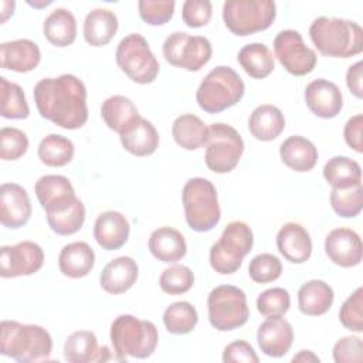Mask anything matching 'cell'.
<instances>
[{
  "label": "cell",
  "mask_w": 363,
  "mask_h": 363,
  "mask_svg": "<svg viewBox=\"0 0 363 363\" xmlns=\"http://www.w3.org/2000/svg\"><path fill=\"white\" fill-rule=\"evenodd\" d=\"M208 322L218 332H228L241 328L250 318L247 296L242 289L234 285H218L207 298Z\"/></svg>",
  "instance_id": "obj_11"
},
{
  "label": "cell",
  "mask_w": 363,
  "mask_h": 363,
  "mask_svg": "<svg viewBox=\"0 0 363 363\" xmlns=\"http://www.w3.org/2000/svg\"><path fill=\"white\" fill-rule=\"evenodd\" d=\"M194 284L193 271L182 264H172L166 269H163L159 285L160 289L169 295H182L191 289Z\"/></svg>",
  "instance_id": "obj_41"
},
{
  "label": "cell",
  "mask_w": 363,
  "mask_h": 363,
  "mask_svg": "<svg viewBox=\"0 0 363 363\" xmlns=\"http://www.w3.org/2000/svg\"><path fill=\"white\" fill-rule=\"evenodd\" d=\"M64 359L68 363H101L112 359L108 346H98V339L91 330H77L64 343Z\"/></svg>",
  "instance_id": "obj_20"
},
{
  "label": "cell",
  "mask_w": 363,
  "mask_h": 363,
  "mask_svg": "<svg viewBox=\"0 0 363 363\" xmlns=\"http://www.w3.org/2000/svg\"><path fill=\"white\" fill-rule=\"evenodd\" d=\"M115 58L122 72L136 84H150L159 75V61L152 52L147 40L139 33L128 34L119 41Z\"/></svg>",
  "instance_id": "obj_10"
},
{
  "label": "cell",
  "mask_w": 363,
  "mask_h": 363,
  "mask_svg": "<svg viewBox=\"0 0 363 363\" xmlns=\"http://www.w3.org/2000/svg\"><path fill=\"white\" fill-rule=\"evenodd\" d=\"M184 217L187 225L197 233L213 230L221 218L217 190L204 177H191L182 191Z\"/></svg>",
  "instance_id": "obj_7"
},
{
  "label": "cell",
  "mask_w": 363,
  "mask_h": 363,
  "mask_svg": "<svg viewBox=\"0 0 363 363\" xmlns=\"http://www.w3.org/2000/svg\"><path fill=\"white\" fill-rule=\"evenodd\" d=\"M250 133L261 142L277 139L285 129V118L282 111L271 104L257 106L248 118Z\"/></svg>",
  "instance_id": "obj_29"
},
{
  "label": "cell",
  "mask_w": 363,
  "mask_h": 363,
  "mask_svg": "<svg viewBox=\"0 0 363 363\" xmlns=\"http://www.w3.org/2000/svg\"><path fill=\"white\" fill-rule=\"evenodd\" d=\"M213 4L208 0H186L182 9V18L190 28H200L210 23Z\"/></svg>",
  "instance_id": "obj_47"
},
{
  "label": "cell",
  "mask_w": 363,
  "mask_h": 363,
  "mask_svg": "<svg viewBox=\"0 0 363 363\" xmlns=\"http://www.w3.org/2000/svg\"><path fill=\"white\" fill-rule=\"evenodd\" d=\"M320 359L312 352V350H299L298 354L292 357V362H302V363H309V362H319Z\"/></svg>",
  "instance_id": "obj_52"
},
{
  "label": "cell",
  "mask_w": 363,
  "mask_h": 363,
  "mask_svg": "<svg viewBox=\"0 0 363 363\" xmlns=\"http://www.w3.org/2000/svg\"><path fill=\"white\" fill-rule=\"evenodd\" d=\"M14 6H16L14 1H1V7H3V11H1V23H4L10 16H13V13H14Z\"/></svg>",
  "instance_id": "obj_53"
},
{
  "label": "cell",
  "mask_w": 363,
  "mask_h": 363,
  "mask_svg": "<svg viewBox=\"0 0 363 363\" xmlns=\"http://www.w3.org/2000/svg\"><path fill=\"white\" fill-rule=\"evenodd\" d=\"M274 52L281 65L295 77L311 74L316 65V52L309 48L296 30H282L274 38Z\"/></svg>",
  "instance_id": "obj_14"
},
{
  "label": "cell",
  "mask_w": 363,
  "mask_h": 363,
  "mask_svg": "<svg viewBox=\"0 0 363 363\" xmlns=\"http://www.w3.org/2000/svg\"><path fill=\"white\" fill-rule=\"evenodd\" d=\"M213 47L203 35H190L184 31H174L163 43L164 60L186 71H200L211 58Z\"/></svg>",
  "instance_id": "obj_13"
},
{
  "label": "cell",
  "mask_w": 363,
  "mask_h": 363,
  "mask_svg": "<svg viewBox=\"0 0 363 363\" xmlns=\"http://www.w3.org/2000/svg\"><path fill=\"white\" fill-rule=\"evenodd\" d=\"M279 156L284 164L295 172H309L318 163V149L306 138L294 135L286 138L279 146Z\"/></svg>",
  "instance_id": "obj_28"
},
{
  "label": "cell",
  "mask_w": 363,
  "mask_h": 363,
  "mask_svg": "<svg viewBox=\"0 0 363 363\" xmlns=\"http://www.w3.org/2000/svg\"><path fill=\"white\" fill-rule=\"evenodd\" d=\"M362 128H363V115L357 113L347 119L345 129H343V138H345L346 145L357 153L363 152Z\"/></svg>",
  "instance_id": "obj_50"
},
{
  "label": "cell",
  "mask_w": 363,
  "mask_h": 363,
  "mask_svg": "<svg viewBox=\"0 0 363 363\" xmlns=\"http://www.w3.org/2000/svg\"><path fill=\"white\" fill-rule=\"evenodd\" d=\"M40 61L41 51L33 40L18 38L0 45V64L4 69L24 74L37 68Z\"/></svg>",
  "instance_id": "obj_23"
},
{
  "label": "cell",
  "mask_w": 363,
  "mask_h": 363,
  "mask_svg": "<svg viewBox=\"0 0 363 363\" xmlns=\"http://www.w3.org/2000/svg\"><path fill=\"white\" fill-rule=\"evenodd\" d=\"M282 274V262L269 252L255 255L248 265V275L255 284H269L277 281Z\"/></svg>",
  "instance_id": "obj_42"
},
{
  "label": "cell",
  "mask_w": 363,
  "mask_h": 363,
  "mask_svg": "<svg viewBox=\"0 0 363 363\" xmlns=\"http://www.w3.org/2000/svg\"><path fill=\"white\" fill-rule=\"evenodd\" d=\"M277 17V4L271 0H227L223 4L225 27L245 37L271 27Z\"/></svg>",
  "instance_id": "obj_9"
},
{
  "label": "cell",
  "mask_w": 363,
  "mask_h": 363,
  "mask_svg": "<svg viewBox=\"0 0 363 363\" xmlns=\"http://www.w3.org/2000/svg\"><path fill=\"white\" fill-rule=\"evenodd\" d=\"M333 299L332 286L322 279L306 281L298 291V308L308 316L325 315L332 308Z\"/></svg>",
  "instance_id": "obj_30"
},
{
  "label": "cell",
  "mask_w": 363,
  "mask_h": 363,
  "mask_svg": "<svg viewBox=\"0 0 363 363\" xmlns=\"http://www.w3.org/2000/svg\"><path fill=\"white\" fill-rule=\"evenodd\" d=\"M52 352V337L38 325L3 320L0 323V353L20 363L45 362Z\"/></svg>",
  "instance_id": "obj_3"
},
{
  "label": "cell",
  "mask_w": 363,
  "mask_h": 363,
  "mask_svg": "<svg viewBox=\"0 0 363 363\" xmlns=\"http://www.w3.org/2000/svg\"><path fill=\"white\" fill-rule=\"evenodd\" d=\"M31 217V201L27 190L17 183H3L0 187V221L6 228H20Z\"/></svg>",
  "instance_id": "obj_18"
},
{
  "label": "cell",
  "mask_w": 363,
  "mask_h": 363,
  "mask_svg": "<svg viewBox=\"0 0 363 363\" xmlns=\"http://www.w3.org/2000/svg\"><path fill=\"white\" fill-rule=\"evenodd\" d=\"M224 363H258L259 359L254 347L245 340H234L223 350Z\"/></svg>",
  "instance_id": "obj_49"
},
{
  "label": "cell",
  "mask_w": 363,
  "mask_h": 363,
  "mask_svg": "<svg viewBox=\"0 0 363 363\" xmlns=\"http://www.w3.org/2000/svg\"><path fill=\"white\" fill-rule=\"evenodd\" d=\"M28 4H30V6H34V7H45V6L51 4V1H43V3H38V4H35V3H31V1H28Z\"/></svg>",
  "instance_id": "obj_54"
},
{
  "label": "cell",
  "mask_w": 363,
  "mask_h": 363,
  "mask_svg": "<svg viewBox=\"0 0 363 363\" xmlns=\"http://www.w3.org/2000/svg\"><path fill=\"white\" fill-rule=\"evenodd\" d=\"M157 340V328L150 320L133 315H119L111 325V343L118 360L150 357L156 350Z\"/></svg>",
  "instance_id": "obj_5"
},
{
  "label": "cell",
  "mask_w": 363,
  "mask_h": 363,
  "mask_svg": "<svg viewBox=\"0 0 363 363\" xmlns=\"http://www.w3.org/2000/svg\"><path fill=\"white\" fill-rule=\"evenodd\" d=\"M325 252L333 264L342 268L356 267L363 257L360 235L352 228H335L325 238Z\"/></svg>",
  "instance_id": "obj_16"
},
{
  "label": "cell",
  "mask_w": 363,
  "mask_h": 363,
  "mask_svg": "<svg viewBox=\"0 0 363 363\" xmlns=\"http://www.w3.org/2000/svg\"><path fill=\"white\" fill-rule=\"evenodd\" d=\"M330 206L333 211L343 218H353L360 214L363 207L362 183L347 189L330 190Z\"/></svg>",
  "instance_id": "obj_40"
},
{
  "label": "cell",
  "mask_w": 363,
  "mask_h": 363,
  "mask_svg": "<svg viewBox=\"0 0 363 363\" xmlns=\"http://www.w3.org/2000/svg\"><path fill=\"white\" fill-rule=\"evenodd\" d=\"M150 254L166 264H174L180 261L187 252V244L183 234L173 227L156 228L147 241Z\"/></svg>",
  "instance_id": "obj_26"
},
{
  "label": "cell",
  "mask_w": 363,
  "mask_h": 363,
  "mask_svg": "<svg viewBox=\"0 0 363 363\" xmlns=\"http://www.w3.org/2000/svg\"><path fill=\"white\" fill-rule=\"evenodd\" d=\"M245 85L235 69L227 65L213 68L200 82L196 101L207 113H218L241 101Z\"/></svg>",
  "instance_id": "obj_6"
},
{
  "label": "cell",
  "mask_w": 363,
  "mask_h": 363,
  "mask_svg": "<svg viewBox=\"0 0 363 363\" xmlns=\"http://www.w3.org/2000/svg\"><path fill=\"white\" fill-rule=\"evenodd\" d=\"M303 96L309 111L322 119L337 116L343 108V95L339 86L325 78H318L309 82Z\"/></svg>",
  "instance_id": "obj_17"
},
{
  "label": "cell",
  "mask_w": 363,
  "mask_h": 363,
  "mask_svg": "<svg viewBox=\"0 0 363 363\" xmlns=\"http://www.w3.org/2000/svg\"><path fill=\"white\" fill-rule=\"evenodd\" d=\"M291 306V296L285 288H269L257 298V309L262 316H284Z\"/></svg>",
  "instance_id": "obj_43"
},
{
  "label": "cell",
  "mask_w": 363,
  "mask_h": 363,
  "mask_svg": "<svg viewBox=\"0 0 363 363\" xmlns=\"http://www.w3.org/2000/svg\"><path fill=\"white\" fill-rule=\"evenodd\" d=\"M172 135L180 147L186 150H196L207 143L208 126L199 116L184 113L174 119L172 125Z\"/></svg>",
  "instance_id": "obj_33"
},
{
  "label": "cell",
  "mask_w": 363,
  "mask_h": 363,
  "mask_svg": "<svg viewBox=\"0 0 363 363\" xmlns=\"http://www.w3.org/2000/svg\"><path fill=\"white\" fill-rule=\"evenodd\" d=\"M101 116L109 129L121 135L140 115L132 99L123 95H112L102 102Z\"/></svg>",
  "instance_id": "obj_35"
},
{
  "label": "cell",
  "mask_w": 363,
  "mask_h": 363,
  "mask_svg": "<svg viewBox=\"0 0 363 363\" xmlns=\"http://www.w3.org/2000/svg\"><path fill=\"white\" fill-rule=\"evenodd\" d=\"M139 267L132 257L123 255L109 261L101 275L99 284L104 291L112 295H119L129 291L138 281Z\"/></svg>",
  "instance_id": "obj_24"
},
{
  "label": "cell",
  "mask_w": 363,
  "mask_h": 363,
  "mask_svg": "<svg viewBox=\"0 0 363 363\" xmlns=\"http://www.w3.org/2000/svg\"><path fill=\"white\" fill-rule=\"evenodd\" d=\"M28 138L18 128L4 126L0 130V157L3 160H17L26 155Z\"/></svg>",
  "instance_id": "obj_44"
},
{
  "label": "cell",
  "mask_w": 363,
  "mask_h": 363,
  "mask_svg": "<svg viewBox=\"0 0 363 363\" xmlns=\"http://www.w3.org/2000/svg\"><path fill=\"white\" fill-rule=\"evenodd\" d=\"M362 79H363V62L357 61L353 65H350L346 72V85L349 91L359 99H362L363 96Z\"/></svg>",
  "instance_id": "obj_51"
},
{
  "label": "cell",
  "mask_w": 363,
  "mask_h": 363,
  "mask_svg": "<svg viewBox=\"0 0 363 363\" xmlns=\"http://www.w3.org/2000/svg\"><path fill=\"white\" fill-rule=\"evenodd\" d=\"M176 3L173 0H140L138 3L140 18L149 26H163L166 24L174 13Z\"/></svg>",
  "instance_id": "obj_46"
},
{
  "label": "cell",
  "mask_w": 363,
  "mask_h": 363,
  "mask_svg": "<svg viewBox=\"0 0 363 363\" xmlns=\"http://www.w3.org/2000/svg\"><path fill=\"white\" fill-rule=\"evenodd\" d=\"M340 323L356 333L363 332V288L359 286L342 303L339 311Z\"/></svg>",
  "instance_id": "obj_45"
},
{
  "label": "cell",
  "mask_w": 363,
  "mask_h": 363,
  "mask_svg": "<svg viewBox=\"0 0 363 363\" xmlns=\"http://www.w3.org/2000/svg\"><path fill=\"white\" fill-rule=\"evenodd\" d=\"M237 60L245 74L255 79L267 78L275 69V57L272 51L262 43H251L244 45L238 51Z\"/></svg>",
  "instance_id": "obj_34"
},
{
  "label": "cell",
  "mask_w": 363,
  "mask_h": 363,
  "mask_svg": "<svg viewBox=\"0 0 363 363\" xmlns=\"http://www.w3.org/2000/svg\"><path fill=\"white\" fill-rule=\"evenodd\" d=\"M129 221L122 213L115 210L101 213L94 224V238L105 251L122 248L129 238Z\"/></svg>",
  "instance_id": "obj_21"
},
{
  "label": "cell",
  "mask_w": 363,
  "mask_h": 363,
  "mask_svg": "<svg viewBox=\"0 0 363 363\" xmlns=\"http://www.w3.org/2000/svg\"><path fill=\"white\" fill-rule=\"evenodd\" d=\"M206 145V166L218 174L234 170L244 153V140L238 130L223 122L208 126Z\"/></svg>",
  "instance_id": "obj_12"
},
{
  "label": "cell",
  "mask_w": 363,
  "mask_h": 363,
  "mask_svg": "<svg viewBox=\"0 0 363 363\" xmlns=\"http://www.w3.org/2000/svg\"><path fill=\"white\" fill-rule=\"evenodd\" d=\"M323 177L332 189L353 187L362 183V167L347 156H333L323 166Z\"/></svg>",
  "instance_id": "obj_36"
},
{
  "label": "cell",
  "mask_w": 363,
  "mask_h": 363,
  "mask_svg": "<svg viewBox=\"0 0 363 363\" xmlns=\"http://www.w3.org/2000/svg\"><path fill=\"white\" fill-rule=\"evenodd\" d=\"M74 153L75 147L71 139L57 133H50L43 138L37 149L40 162L50 167L67 166L74 159Z\"/></svg>",
  "instance_id": "obj_37"
},
{
  "label": "cell",
  "mask_w": 363,
  "mask_h": 363,
  "mask_svg": "<svg viewBox=\"0 0 363 363\" xmlns=\"http://www.w3.org/2000/svg\"><path fill=\"white\" fill-rule=\"evenodd\" d=\"M119 139L123 149L138 157H143L155 153L160 142L159 133L155 125L142 116L135 119L119 135Z\"/></svg>",
  "instance_id": "obj_25"
},
{
  "label": "cell",
  "mask_w": 363,
  "mask_h": 363,
  "mask_svg": "<svg viewBox=\"0 0 363 363\" xmlns=\"http://www.w3.org/2000/svg\"><path fill=\"white\" fill-rule=\"evenodd\" d=\"M332 353L336 363H360L363 360V342L357 336H345L335 343Z\"/></svg>",
  "instance_id": "obj_48"
},
{
  "label": "cell",
  "mask_w": 363,
  "mask_h": 363,
  "mask_svg": "<svg viewBox=\"0 0 363 363\" xmlns=\"http://www.w3.org/2000/svg\"><path fill=\"white\" fill-rule=\"evenodd\" d=\"M34 191L45 211L47 223L55 234L72 235L82 228L85 206L65 176H41L34 184Z\"/></svg>",
  "instance_id": "obj_2"
},
{
  "label": "cell",
  "mask_w": 363,
  "mask_h": 363,
  "mask_svg": "<svg viewBox=\"0 0 363 363\" xmlns=\"http://www.w3.org/2000/svg\"><path fill=\"white\" fill-rule=\"evenodd\" d=\"M44 264V251L34 241H21L0 248L1 278L27 277L38 272Z\"/></svg>",
  "instance_id": "obj_15"
},
{
  "label": "cell",
  "mask_w": 363,
  "mask_h": 363,
  "mask_svg": "<svg viewBox=\"0 0 363 363\" xmlns=\"http://www.w3.org/2000/svg\"><path fill=\"white\" fill-rule=\"evenodd\" d=\"M254 234L244 221H231L223 230L221 237L210 248V265L221 274L230 275L241 268L244 257L252 250Z\"/></svg>",
  "instance_id": "obj_8"
},
{
  "label": "cell",
  "mask_w": 363,
  "mask_h": 363,
  "mask_svg": "<svg viewBox=\"0 0 363 363\" xmlns=\"http://www.w3.org/2000/svg\"><path fill=\"white\" fill-rule=\"evenodd\" d=\"M199 322L196 308L187 301H179L169 305L163 312V323L172 335H187Z\"/></svg>",
  "instance_id": "obj_38"
},
{
  "label": "cell",
  "mask_w": 363,
  "mask_h": 363,
  "mask_svg": "<svg viewBox=\"0 0 363 363\" xmlns=\"http://www.w3.org/2000/svg\"><path fill=\"white\" fill-rule=\"evenodd\" d=\"M0 94H1V109L0 113L6 119H26L30 115V108L24 95L23 88L9 81L7 78H0Z\"/></svg>",
  "instance_id": "obj_39"
},
{
  "label": "cell",
  "mask_w": 363,
  "mask_h": 363,
  "mask_svg": "<svg viewBox=\"0 0 363 363\" xmlns=\"http://www.w3.org/2000/svg\"><path fill=\"white\" fill-rule=\"evenodd\" d=\"M257 342L264 354L282 357L294 342L292 325L282 316H268L258 328Z\"/></svg>",
  "instance_id": "obj_19"
},
{
  "label": "cell",
  "mask_w": 363,
  "mask_h": 363,
  "mask_svg": "<svg viewBox=\"0 0 363 363\" xmlns=\"http://www.w3.org/2000/svg\"><path fill=\"white\" fill-rule=\"evenodd\" d=\"M309 37L325 57L349 58L363 51V30L352 20L318 17L309 27Z\"/></svg>",
  "instance_id": "obj_4"
},
{
  "label": "cell",
  "mask_w": 363,
  "mask_h": 363,
  "mask_svg": "<svg viewBox=\"0 0 363 363\" xmlns=\"http://www.w3.org/2000/svg\"><path fill=\"white\" fill-rule=\"evenodd\" d=\"M43 34L55 47L71 45L77 38V20L74 14L64 7L55 9L43 23Z\"/></svg>",
  "instance_id": "obj_32"
},
{
  "label": "cell",
  "mask_w": 363,
  "mask_h": 363,
  "mask_svg": "<svg viewBox=\"0 0 363 363\" xmlns=\"http://www.w3.org/2000/svg\"><path fill=\"white\" fill-rule=\"evenodd\" d=\"M95 265V252L85 241H74L62 247L58 255V268L68 278L86 277Z\"/></svg>",
  "instance_id": "obj_27"
},
{
  "label": "cell",
  "mask_w": 363,
  "mask_h": 363,
  "mask_svg": "<svg viewBox=\"0 0 363 363\" xmlns=\"http://www.w3.org/2000/svg\"><path fill=\"white\" fill-rule=\"evenodd\" d=\"M119 23L112 10L94 9L84 20V38L92 47H104L115 37Z\"/></svg>",
  "instance_id": "obj_31"
},
{
  "label": "cell",
  "mask_w": 363,
  "mask_h": 363,
  "mask_svg": "<svg viewBox=\"0 0 363 363\" xmlns=\"http://www.w3.org/2000/svg\"><path fill=\"white\" fill-rule=\"evenodd\" d=\"M277 247L281 255L292 264H303L312 254V238L299 223H285L277 234Z\"/></svg>",
  "instance_id": "obj_22"
},
{
  "label": "cell",
  "mask_w": 363,
  "mask_h": 363,
  "mask_svg": "<svg viewBox=\"0 0 363 363\" xmlns=\"http://www.w3.org/2000/svg\"><path fill=\"white\" fill-rule=\"evenodd\" d=\"M33 95L40 115L62 129H79L88 121L86 88L72 74L40 79Z\"/></svg>",
  "instance_id": "obj_1"
}]
</instances>
